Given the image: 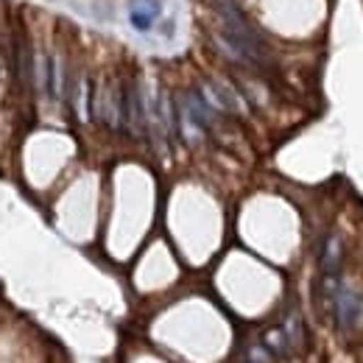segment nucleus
Returning <instances> with one entry per match:
<instances>
[{
  "label": "nucleus",
  "mask_w": 363,
  "mask_h": 363,
  "mask_svg": "<svg viewBox=\"0 0 363 363\" xmlns=\"http://www.w3.org/2000/svg\"><path fill=\"white\" fill-rule=\"evenodd\" d=\"M123 123L135 137L145 135L148 115H145V101H143V92L137 87V82H129L123 87Z\"/></svg>",
  "instance_id": "f257e3e1"
},
{
  "label": "nucleus",
  "mask_w": 363,
  "mask_h": 363,
  "mask_svg": "<svg viewBox=\"0 0 363 363\" xmlns=\"http://www.w3.org/2000/svg\"><path fill=\"white\" fill-rule=\"evenodd\" d=\"M333 311H335V321L341 330H350L352 324H358L361 318V296L352 288H341L333 299Z\"/></svg>",
  "instance_id": "f03ea898"
},
{
  "label": "nucleus",
  "mask_w": 363,
  "mask_h": 363,
  "mask_svg": "<svg viewBox=\"0 0 363 363\" xmlns=\"http://www.w3.org/2000/svg\"><path fill=\"white\" fill-rule=\"evenodd\" d=\"M318 263H321V274H324V277H338V269H341V263H344V243H341L338 235H330V238L324 240Z\"/></svg>",
  "instance_id": "7ed1b4c3"
},
{
  "label": "nucleus",
  "mask_w": 363,
  "mask_h": 363,
  "mask_svg": "<svg viewBox=\"0 0 363 363\" xmlns=\"http://www.w3.org/2000/svg\"><path fill=\"white\" fill-rule=\"evenodd\" d=\"M157 17H160V0H132L129 3V20L137 31H148Z\"/></svg>",
  "instance_id": "20e7f679"
},
{
  "label": "nucleus",
  "mask_w": 363,
  "mask_h": 363,
  "mask_svg": "<svg viewBox=\"0 0 363 363\" xmlns=\"http://www.w3.org/2000/svg\"><path fill=\"white\" fill-rule=\"evenodd\" d=\"M282 333H285V338H288V347H299V344L305 341V335H302V318H299V313H294V311L288 313Z\"/></svg>",
  "instance_id": "39448f33"
},
{
  "label": "nucleus",
  "mask_w": 363,
  "mask_h": 363,
  "mask_svg": "<svg viewBox=\"0 0 363 363\" xmlns=\"http://www.w3.org/2000/svg\"><path fill=\"white\" fill-rule=\"evenodd\" d=\"M263 344H266L272 352H285V350H288V338H285L282 327H274V330H269V333L263 335Z\"/></svg>",
  "instance_id": "423d86ee"
},
{
  "label": "nucleus",
  "mask_w": 363,
  "mask_h": 363,
  "mask_svg": "<svg viewBox=\"0 0 363 363\" xmlns=\"http://www.w3.org/2000/svg\"><path fill=\"white\" fill-rule=\"evenodd\" d=\"M48 84H50L53 98L62 95V73H59V59L56 56H50V62H48Z\"/></svg>",
  "instance_id": "0eeeda50"
},
{
  "label": "nucleus",
  "mask_w": 363,
  "mask_h": 363,
  "mask_svg": "<svg viewBox=\"0 0 363 363\" xmlns=\"http://www.w3.org/2000/svg\"><path fill=\"white\" fill-rule=\"evenodd\" d=\"M249 363H274V352L266 344L252 347V350H249Z\"/></svg>",
  "instance_id": "6e6552de"
},
{
  "label": "nucleus",
  "mask_w": 363,
  "mask_h": 363,
  "mask_svg": "<svg viewBox=\"0 0 363 363\" xmlns=\"http://www.w3.org/2000/svg\"><path fill=\"white\" fill-rule=\"evenodd\" d=\"M358 321H363V299H361V318H358Z\"/></svg>",
  "instance_id": "1a4fd4ad"
}]
</instances>
